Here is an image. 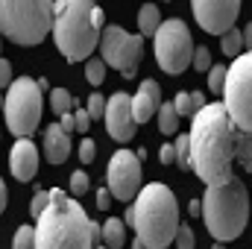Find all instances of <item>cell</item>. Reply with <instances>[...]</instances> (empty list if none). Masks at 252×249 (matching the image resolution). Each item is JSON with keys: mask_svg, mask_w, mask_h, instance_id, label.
<instances>
[{"mask_svg": "<svg viewBox=\"0 0 252 249\" xmlns=\"http://www.w3.org/2000/svg\"><path fill=\"white\" fill-rule=\"evenodd\" d=\"M190 170L208 187L226 185L235 173V147H238V129L229 121L223 103H205L190 118Z\"/></svg>", "mask_w": 252, "mask_h": 249, "instance_id": "obj_1", "label": "cell"}, {"mask_svg": "<svg viewBox=\"0 0 252 249\" xmlns=\"http://www.w3.org/2000/svg\"><path fill=\"white\" fill-rule=\"evenodd\" d=\"M103 9L94 0H53V38L67 62H82L100 47Z\"/></svg>", "mask_w": 252, "mask_h": 249, "instance_id": "obj_2", "label": "cell"}, {"mask_svg": "<svg viewBox=\"0 0 252 249\" xmlns=\"http://www.w3.org/2000/svg\"><path fill=\"white\" fill-rule=\"evenodd\" d=\"M124 223L135 229V238L147 249H167L179 229V208L173 190L161 182L141 187L135 205L126 208Z\"/></svg>", "mask_w": 252, "mask_h": 249, "instance_id": "obj_3", "label": "cell"}, {"mask_svg": "<svg viewBox=\"0 0 252 249\" xmlns=\"http://www.w3.org/2000/svg\"><path fill=\"white\" fill-rule=\"evenodd\" d=\"M35 249H94L91 217L59 187L50 190V202L38 217Z\"/></svg>", "mask_w": 252, "mask_h": 249, "instance_id": "obj_4", "label": "cell"}, {"mask_svg": "<svg viewBox=\"0 0 252 249\" xmlns=\"http://www.w3.org/2000/svg\"><path fill=\"white\" fill-rule=\"evenodd\" d=\"M202 217H205V226H208V232L214 235L217 244L238 241L241 232L247 229V220H250V193H247V185L238 176H232L226 185L205 187Z\"/></svg>", "mask_w": 252, "mask_h": 249, "instance_id": "obj_5", "label": "cell"}, {"mask_svg": "<svg viewBox=\"0 0 252 249\" xmlns=\"http://www.w3.org/2000/svg\"><path fill=\"white\" fill-rule=\"evenodd\" d=\"M53 30V0H0V35L21 47L41 44Z\"/></svg>", "mask_w": 252, "mask_h": 249, "instance_id": "obj_6", "label": "cell"}, {"mask_svg": "<svg viewBox=\"0 0 252 249\" xmlns=\"http://www.w3.org/2000/svg\"><path fill=\"white\" fill-rule=\"evenodd\" d=\"M41 112H44V103H41L38 82L30 76H18L3 97V118L9 132L18 138H30L38 129Z\"/></svg>", "mask_w": 252, "mask_h": 249, "instance_id": "obj_7", "label": "cell"}, {"mask_svg": "<svg viewBox=\"0 0 252 249\" xmlns=\"http://www.w3.org/2000/svg\"><path fill=\"white\" fill-rule=\"evenodd\" d=\"M223 109L238 132H252V53H241L226 70Z\"/></svg>", "mask_w": 252, "mask_h": 249, "instance_id": "obj_8", "label": "cell"}, {"mask_svg": "<svg viewBox=\"0 0 252 249\" xmlns=\"http://www.w3.org/2000/svg\"><path fill=\"white\" fill-rule=\"evenodd\" d=\"M153 50H156V62L164 73H170V76L185 73L193 59V38H190V30L185 27V21H179V18L161 21V27L153 35Z\"/></svg>", "mask_w": 252, "mask_h": 249, "instance_id": "obj_9", "label": "cell"}, {"mask_svg": "<svg viewBox=\"0 0 252 249\" xmlns=\"http://www.w3.org/2000/svg\"><path fill=\"white\" fill-rule=\"evenodd\" d=\"M100 53H103V64L121 70L126 79H132L144 56V38L126 32L118 24H109L103 27V35H100Z\"/></svg>", "mask_w": 252, "mask_h": 249, "instance_id": "obj_10", "label": "cell"}, {"mask_svg": "<svg viewBox=\"0 0 252 249\" xmlns=\"http://www.w3.org/2000/svg\"><path fill=\"white\" fill-rule=\"evenodd\" d=\"M106 182L112 199L129 202L141 190V158L132 150H118L106 167Z\"/></svg>", "mask_w": 252, "mask_h": 249, "instance_id": "obj_11", "label": "cell"}, {"mask_svg": "<svg viewBox=\"0 0 252 249\" xmlns=\"http://www.w3.org/2000/svg\"><path fill=\"white\" fill-rule=\"evenodd\" d=\"M193 18L196 24L211 32V35H223L235 27L238 12H241V0H190Z\"/></svg>", "mask_w": 252, "mask_h": 249, "instance_id": "obj_12", "label": "cell"}, {"mask_svg": "<svg viewBox=\"0 0 252 249\" xmlns=\"http://www.w3.org/2000/svg\"><path fill=\"white\" fill-rule=\"evenodd\" d=\"M103 121H106V129H109V135L115 138V141H132V135H135V121H132V97L124 94V91H118V94H112L109 100H106V115H103Z\"/></svg>", "mask_w": 252, "mask_h": 249, "instance_id": "obj_13", "label": "cell"}, {"mask_svg": "<svg viewBox=\"0 0 252 249\" xmlns=\"http://www.w3.org/2000/svg\"><path fill=\"white\" fill-rule=\"evenodd\" d=\"M9 170L18 182H30L38 173V150L30 138H18L9 150Z\"/></svg>", "mask_w": 252, "mask_h": 249, "instance_id": "obj_14", "label": "cell"}, {"mask_svg": "<svg viewBox=\"0 0 252 249\" xmlns=\"http://www.w3.org/2000/svg\"><path fill=\"white\" fill-rule=\"evenodd\" d=\"M158 109H161V85L156 79H144L138 94L132 97V121H135V126L153 121L158 115Z\"/></svg>", "mask_w": 252, "mask_h": 249, "instance_id": "obj_15", "label": "cell"}, {"mask_svg": "<svg viewBox=\"0 0 252 249\" xmlns=\"http://www.w3.org/2000/svg\"><path fill=\"white\" fill-rule=\"evenodd\" d=\"M70 156V135L59 124H50L44 129V158L50 164H64Z\"/></svg>", "mask_w": 252, "mask_h": 249, "instance_id": "obj_16", "label": "cell"}, {"mask_svg": "<svg viewBox=\"0 0 252 249\" xmlns=\"http://www.w3.org/2000/svg\"><path fill=\"white\" fill-rule=\"evenodd\" d=\"M161 27V12H158V6L156 3H147V6H141V12H138V35L141 38H153L156 35V30Z\"/></svg>", "mask_w": 252, "mask_h": 249, "instance_id": "obj_17", "label": "cell"}, {"mask_svg": "<svg viewBox=\"0 0 252 249\" xmlns=\"http://www.w3.org/2000/svg\"><path fill=\"white\" fill-rule=\"evenodd\" d=\"M103 241H106V249H121L126 244V223L118 220V217H109L103 223Z\"/></svg>", "mask_w": 252, "mask_h": 249, "instance_id": "obj_18", "label": "cell"}, {"mask_svg": "<svg viewBox=\"0 0 252 249\" xmlns=\"http://www.w3.org/2000/svg\"><path fill=\"white\" fill-rule=\"evenodd\" d=\"M202 106H205L202 91H193V94H176V100H173V109H176L179 118H193Z\"/></svg>", "mask_w": 252, "mask_h": 249, "instance_id": "obj_19", "label": "cell"}, {"mask_svg": "<svg viewBox=\"0 0 252 249\" xmlns=\"http://www.w3.org/2000/svg\"><path fill=\"white\" fill-rule=\"evenodd\" d=\"M235 161L252 173V132H238V147H235Z\"/></svg>", "mask_w": 252, "mask_h": 249, "instance_id": "obj_20", "label": "cell"}, {"mask_svg": "<svg viewBox=\"0 0 252 249\" xmlns=\"http://www.w3.org/2000/svg\"><path fill=\"white\" fill-rule=\"evenodd\" d=\"M158 129H161V135H173L176 129H179V115H176V109H173V103H161V109H158Z\"/></svg>", "mask_w": 252, "mask_h": 249, "instance_id": "obj_21", "label": "cell"}, {"mask_svg": "<svg viewBox=\"0 0 252 249\" xmlns=\"http://www.w3.org/2000/svg\"><path fill=\"white\" fill-rule=\"evenodd\" d=\"M220 47H223V53H226V56L238 59V56H241V47H244V32L232 27L229 32H223V35H220Z\"/></svg>", "mask_w": 252, "mask_h": 249, "instance_id": "obj_22", "label": "cell"}, {"mask_svg": "<svg viewBox=\"0 0 252 249\" xmlns=\"http://www.w3.org/2000/svg\"><path fill=\"white\" fill-rule=\"evenodd\" d=\"M50 106H53V112L62 118V115H70V109H73V97L64 91V88H53L50 91Z\"/></svg>", "mask_w": 252, "mask_h": 249, "instance_id": "obj_23", "label": "cell"}, {"mask_svg": "<svg viewBox=\"0 0 252 249\" xmlns=\"http://www.w3.org/2000/svg\"><path fill=\"white\" fill-rule=\"evenodd\" d=\"M12 249H35V229H32V226H21V229L15 232Z\"/></svg>", "mask_w": 252, "mask_h": 249, "instance_id": "obj_24", "label": "cell"}, {"mask_svg": "<svg viewBox=\"0 0 252 249\" xmlns=\"http://www.w3.org/2000/svg\"><path fill=\"white\" fill-rule=\"evenodd\" d=\"M226 64H214L211 70H208V91L211 94H223V82H226Z\"/></svg>", "mask_w": 252, "mask_h": 249, "instance_id": "obj_25", "label": "cell"}, {"mask_svg": "<svg viewBox=\"0 0 252 249\" xmlns=\"http://www.w3.org/2000/svg\"><path fill=\"white\" fill-rule=\"evenodd\" d=\"M176 150V164L182 170H190V144H188V135H179V141L173 144Z\"/></svg>", "mask_w": 252, "mask_h": 249, "instance_id": "obj_26", "label": "cell"}, {"mask_svg": "<svg viewBox=\"0 0 252 249\" xmlns=\"http://www.w3.org/2000/svg\"><path fill=\"white\" fill-rule=\"evenodd\" d=\"M85 76H88L91 85H100L106 79V64H103V59H88L85 62Z\"/></svg>", "mask_w": 252, "mask_h": 249, "instance_id": "obj_27", "label": "cell"}, {"mask_svg": "<svg viewBox=\"0 0 252 249\" xmlns=\"http://www.w3.org/2000/svg\"><path fill=\"white\" fill-rule=\"evenodd\" d=\"M190 67H196L199 73H208L214 64H211V50L208 47H193V59H190Z\"/></svg>", "mask_w": 252, "mask_h": 249, "instance_id": "obj_28", "label": "cell"}, {"mask_svg": "<svg viewBox=\"0 0 252 249\" xmlns=\"http://www.w3.org/2000/svg\"><path fill=\"white\" fill-rule=\"evenodd\" d=\"M85 112H88L91 121H103V115H106V97H103V94H91Z\"/></svg>", "mask_w": 252, "mask_h": 249, "instance_id": "obj_29", "label": "cell"}, {"mask_svg": "<svg viewBox=\"0 0 252 249\" xmlns=\"http://www.w3.org/2000/svg\"><path fill=\"white\" fill-rule=\"evenodd\" d=\"M173 244H176V249H193V229H190L188 223H179Z\"/></svg>", "mask_w": 252, "mask_h": 249, "instance_id": "obj_30", "label": "cell"}, {"mask_svg": "<svg viewBox=\"0 0 252 249\" xmlns=\"http://www.w3.org/2000/svg\"><path fill=\"white\" fill-rule=\"evenodd\" d=\"M88 182H91V179H88L85 170H73V173H70V193H73V196H82V193L88 190Z\"/></svg>", "mask_w": 252, "mask_h": 249, "instance_id": "obj_31", "label": "cell"}, {"mask_svg": "<svg viewBox=\"0 0 252 249\" xmlns=\"http://www.w3.org/2000/svg\"><path fill=\"white\" fill-rule=\"evenodd\" d=\"M47 202H50V190H38L35 196H32V205H30V214L38 220L41 217V211L47 208Z\"/></svg>", "mask_w": 252, "mask_h": 249, "instance_id": "obj_32", "label": "cell"}, {"mask_svg": "<svg viewBox=\"0 0 252 249\" xmlns=\"http://www.w3.org/2000/svg\"><path fill=\"white\" fill-rule=\"evenodd\" d=\"M94 156H97V144H94L91 138H82V144H79V158H82L85 164H91Z\"/></svg>", "mask_w": 252, "mask_h": 249, "instance_id": "obj_33", "label": "cell"}, {"mask_svg": "<svg viewBox=\"0 0 252 249\" xmlns=\"http://www.w3.org/2000/svg\"><path fill=\"white\" fill-rule=\"evenodd\" d=\"M73 115V126H76V132H88V126H91V118H88V112L85 109H79V112H70Z\"/></svg>", "mask_w": 252, "mask_h": 249, "instance_id": "obj_34", "label": "cell"}, {"mask_svg": "<svg viewBox=\"0 0 252 249\" xmlns=\"http://www.w3.org/2000/svg\"><path fill=\"white\" fill-rule=\"evenodd\" d=\"M158 161H161V164H176V150H173V144H164V147L158 150Z\"/></svg>", "mask_w": 252, "mask_h": 249, "instance_id": "obj_35", "label": "cell"}, {"mask_svg": "<svg viewBox=\"0 0 252 249\" xmlns=\"http://www.w3.org/2000/svg\"><path fill=\"white\" fill-rule=\"evenodd\" d=\"M9 85H12V64L0 59V88H9Z\"/></svg>", "mask_w": 252, "mask_h": 249, "instance_id": "obj_36", "label": "cell"}, {"mask_svg": "<svg viewBox=\"0 0 252 249\" xmlns=\"http://www.w3.org/2000/svg\"><path fill=\"white\" fill-rule=\"evenodd\" d=\"M97 208H100V211H109V208H112V193H109V187H100V190H97Z\"/></svg>", "mask_w": 252, "mask_h": 249, "instance_id": "obj_37", "label": "cell"}, {"mask_svg": "<svg viewBox=\"0 0 252 249\" xmlns=\"http://www.w3.org/2000/svg\"><path fill=\"white\" fill-rule=\"evenodd\" d=\"M59 126H62L67 135H70V132H76V126H73V115H62V118H59Z\"/></svg>", "mask_w": 252, "mask_h": 249, "instance_id": "obj_38", "label": "cell"}, {"mask_svg": "<svg viewBox=\"0 0 252 249\" xmlns=\"http://www.w3.org/2000/svg\"><path fill=\"white\" fill-rule=\"evenodd\" d=\"M6 199H9V190H6V182L0 179V214L6 211Z\"/></svg>", "mask_w": 252, "mask_h": 249, "instance_id": "obj_39", "label": "cell"}, {"mask_svg": "<svg viewBox=\"0 0 252 249\" xmlns=\"http://www.w3.org/2000/svg\"><path fill=\"white\" fill-rule=\"evenodd\" d=\"M188 211L193 214V217H199V214H202V199H190V202H188Z\"/></svg>", "mask_w": 252, "mask_h": 249, "instance_id": "obj_40", "label": "cell"}, {"mask_svg": "<svg viewBox=\"0 0 252 249\" xmlns=\"http://www.w3.org/2000/svg\"><path fill=\"white\" fill-rule=\"evenodd\" d=\"M241 32H244V44H250V53H252V24H247Z\"/></svg>", "mask_w": 252, "mask_h": 249, "instance_id": "obj_41", "label": "cell"}, {"mask_svg": "<svg viewBox=\"0 0 252 249\" xmlns=\"http://www.w3.org/2000/svg\"><path fill=\"white\" fill-rule=\"evenodd\" d=\"M132 249H147V247H144V244H141V241L135 238V241H132Z\"/></svg>", "mask_w": 252, "mask_h": 249, "instance_id": "obj_42", "label": "cell"}, {"mask_svg": "<svg viewBox=\"0 0 252 249\" xmlns=\"http://www.w3.org/2000/svg\"><path fill=\"white\" fill-rule=\"evenodd\" d=\"M211 249H226V247H223V244H214V247H211Z\"/></svg>", "mask_w": 252, "mask_h": 249, "instance_id": "obj_43", "label": "cell"}, {"mask_svg": "<svg viewBox=\"0 0 252 249\" xmlns=\"http://www.w3.org/2000/svg\"><path fill=\"white\" fill-rule=\"evenodd\" d=\"M0 112H3V94H0Z\"/></svg>", "mask_w": 252, "mask_h": 249, "instance_id": "obj_44", "label": "cell"}, {"mask_svg": "<svg viewBox=\"0 0 252 249\" xmlns=\"http://www.w3.org/2000/svg\"><path fill=\"white\" fill-rule=\"evenodd\" d=\"M94 249H106V247H94Z\"/></svg>", "mask_w": 252, "mask_h": 249, "instance_id": "obj_45", "label": "cell"}, {"mask_svg": "<svg viewBox=\"0 0 252 249\" xmlns=\"http://www.w3.org/2000/svg\"><path fill=\"white\" fill-rule=\"evenodd\" d=\"M0 38H3V35H0Z\"/></svg>", "mask_w": 252, "mask_h": 249, "instance_id": "obj_46", "label": "cell"}]
</instances>
